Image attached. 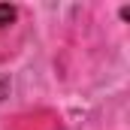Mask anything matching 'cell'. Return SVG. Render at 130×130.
<instances>
[{
  "instance_id": "6da1fadb",
  "label": "cell",
  "mask_w": 130,
  "mask_h": 130,
  "mask_svg": "<svg viewBox=\"0 0 130 130\" xmlns=\"http://www.w3.org/2000/svg\"><path fill=\"white\" fill-rule=\"evenodd\" d=\"M12 18H15V9H12V6H0V27L9 24Z\"/></svg>"
}]
</instances>
